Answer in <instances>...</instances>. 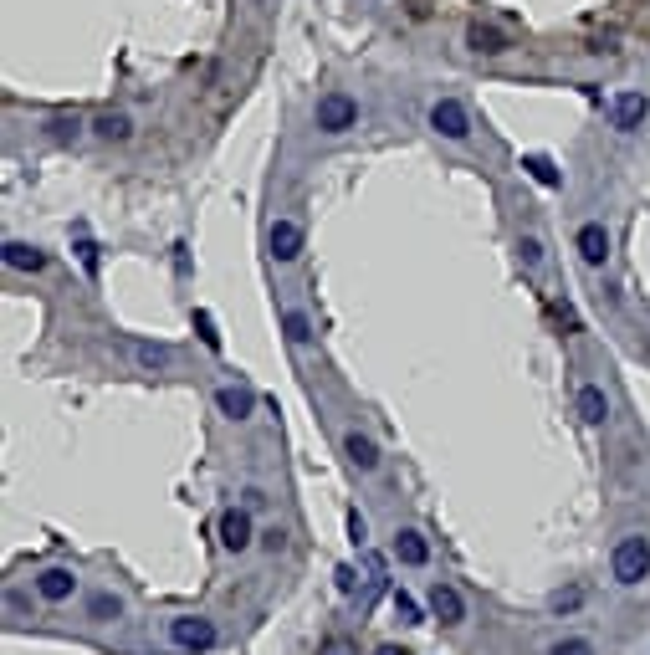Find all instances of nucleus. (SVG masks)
<instances>
[{"mask_svg": "<svg viewBox=\"0 0 650 655\" xmlns=\"http://www.w3.org/2000/svg\"><path fill=\"white\" fill-rule=\"evenodd\" d=\"M610 574H615V584H645V574H650V538L645 533H625L620 543H615V553H610Z\"/></svg>", "mask_w": 650, "mask_h": 655, "instance_id": "f257e3e1", "label": "nucleus"}, {"mask_svg": "<svg viewBox=\"0 0 650 655\" xmlns=\"http://www.w3.org/2000/svg\"><path fill=\"white\" fill-rule=\"evenodd\" d=\"M354 123H359V103L349 93H323L318 98V128L323 134H349Z\"/></svg>", "mask_w": 650, "mask_h": 655, "instance_id": "f03ea898", "label": "nucleus"}, {"mask_svg": "<svg viewBox=\"0 0 650 655\" xmlns=\"http://www.w3.org/2000/svg\"><path fill=\"white\" fill-rule=\"evenodd\" d=\"M169 640H175V650H210L215 640H221V635H215V625L210 620H200V615H180V620H169Z\"/></svg>", "mask_w": 650, "mask_h": 655, "instance_id": "7ed1b4c3", "label": "nucleus"}, {"mask_svg": "<svg viewBox=\"0 0 650 655\" xmlns=\"http://www.w3.org/2000/svg\"><path fill=\"white\" fill-rule=\"evenodd\" d=\"M430 128H436L441 139H471V118H466V108L456 103V98H436L430 103Z\"/></svg>", "mask_w": 650, "mask_h": 655, "instance_id": "20e7f679", "label": "nucleus"}, {"mask_svg": "<svg viewBox=\"0 0 650 655\" xmlns=\"http://www.w3.org/2000/svg\"><path fill=\"white\" fill-rule=\"evenodd\" d=\"M251 538H256L251 507H226V512H221V548H226V553H246Z\"/></svg>", "mask_w": 650, "mask_h": 655, "instance_id": "39448f33", "label": "nucleus"}, {"mask_svg": "<svg viewBox=\"0 0 650 655\" xmlns=\"http://www.w3.org/2000/svg\"><path fill=\"white\" fill-rule=\"evenodd\" d=\"M610 118H615V128H620V134H635V128L650 118V98H645V93H615V103H610Z\"/></svg>", "mask_w": 650, "mask_h": 655, "instance_id": "423d86ee", "label": "nucleus"}, {"mask_svg": "<svg viewBox=\"0 0 650 655\" xmlns=\"http://www.w3.org/2000/svg\"><path fill=\"white\" fill-rule=\"evenodd\" d=\"M425 599H430V615H436L441 625H461V620H466V599H461L451 584H430Z\"/></svg>", "mask_w": 650, "mask_h": 655, "instance_id": "0eeeda50", "label": "nucleus"}, {"mask_svg": "<svg viewBox=\"0 0 650 655\" xmlns=\"http://www.w3.org/2000/svg\"><path fill=\"white\" fill-rule=\"evenodd\" d=\"M36 594L47 599V604H67L77 594V574L72 569H41L36 574Z\"/></svg>", "mask_w": 650, "mask_h": 655, "instance_id": "6e6552de", "label": "nucleus"}, {"mask_svg": "<svg viewBox=\"0 0 650 655\" xmlns=\"http://www.w3.org/2000/svg\"><path fill=\"white\" fill-rule=\"evenodd\" d=\"M267 246H272V261H297L302 256V226L297 221H272Z\"/></svg>", "mask_w": 650, "mask_h": 655, "instance_id": "1a4fd4ad", "label": "nucleus"}, {"mask_svg": "<svg viewBox=\"0 0 650 655\" xmlns=\"http://www.w3.org/2000/svg\"><path fill=\"white\" fill-rule=\"evenodd\" d=\"M215 405H221L226 420H246L256 410V395H251L246 384H221V389H215Z\"/></svg>", "mask_w": 650, "mask_h": 655, "instance_id": "9d476101", "label": "nucleus"}, {"mask_svg": "<svg viewBox=\"0 0 650 655\" xmlns=\"http://www.w3.org/2000/svg\"><path fill=\"white\" fill-rule=\"evenodd\" d=\"M343 456H349L354 471H379V446L369 441L364 430H349V435H343Z\"/></svg>", "mask_w": 650, "mask_h": 655, "instance_id": "9b49d317", "label": "nucleus"}, {"mask_svg": "<svg viewBox=\"0 0 650 655\" xmlns=\"http://www.w3.org/2000/svg\"><path fill=\"white\" fill-rule=\"evenodd\" d=\"M395 558L405 563V569H425V563H430V543H425V533L400 528V533H395Z\"/></svg>", "mask_w": 650, "mask_h": 655, "instance_id": "f8f14e48", "label": "nucleus"}, {"mask_svg": "<svg viewBox=\"0 0 650 655\" xmlns=\"http://www.w3.org/2000/svg\"><path fill=\"white\" fill-rule=\"evenodd\" d=\"M574 405H579V420H584V425H604V420H610V395H604L599 384H584L579 395H574Z\"/></svg>", "mask_w": 650, "mask_h": 655, "instance_id": "ddd939ff", "label": "nucleus"}, {"mask_svg": "<svg viewBox=\"0 0 650 655\" xmlns=\"http://www.w3.org/2000/svg\"><path fill=\"white\" fill-rule=\"evenodd\" d=\"M579 256L589 261V267H604V256H610V231H604L599 221H589L579 231Z\"/></svg>", "mask_w": 650, "mask_h": 655, "instance_id": "4468645a", "label": "nucleus"}, {"mask_svg": "<svg viewBox=\"0 0 650 655\" xmlns=\"http://www.w3.org/2000/svg\"><path fill=\"white\" fill-rule=\"evenodd\" d=\"M6 267L11 272H41V267H47V251L26 246V241H6Z\"/></svg>", "mask_w": 650, "mask_h": 655, "instance_id": "2eb2a0df", "label": "nucleus"}, {"mask_svg": "<svg viewBox=\"0 0 650 655\" xmlns=\"http://www.w3.org/2000/svg\"><path fill=\"white\" fill-rule=\"evenodd\" d=\"M523 169H528V180L543 185V190H558V185H563V174H558V164H553L548 154H523Z\"/></svg>", "mask_w": 650, "mask_h": 655, "instance_id": "dca6fc26", "label": "nucleus"}, {"mask_svg": "<svg viewBox=\"0 0 650 655\" xmlns=\"http://www.w3.org/2000/svg\"><path fill=\"white\" fill-rule=\"evenodd\" d=\"M93 134L108 139V144H123L128 134H134V118H128V113H98L93 118Z\"/></svg>", "mask_w": 650, "mask_h": 655, "instance_id": "f3484780", "label": "nucleus"}, {"mask_svg": "<svg viewBox=\"0 0 650 655\" xmlns=\"http://www.w3.org/2000/svg\"><path fill=\"white\" fill-rule=\"evenodd\" d=\"M128 354H134V364L144 374H164L169 369V348L164 343H128Z\"/></svg>", "mask_w": 650, "mask_h": 655, "instance_id": "a211bd4d", "label": "nucleus"}, {"mask_svg": "<svg viewBox=\"0 0 650 655\" xmlns=\"http://www.w3.org/2000/svg\"><path fill=\"white\" fill-rule=\"evenodd\" d=\"M466 41H471V52H482V57L507 52V36H502L497 26H471V31H466Z\"/></svg>", "mask_w": 650, "mask_h": 655, "instance_id": "6ab92c4d", "label": "nucleus"}, {"mask_svg": "<svg viewBox=\"0 0 650 655\" xmlns=\"http://www.w3.org/2000/svg\"><path fill=\"white\" fill-rule=\"evenodd\" d=\"M123 615V599L118 594H108V589H98L93 599H88V620H98V625H108V620H118Z\"/></svg>", "mask_w": 650, "mask_h": 655, "instance_id": "aec40b11", "label": "nucleus"}, {"mask_svg": "<svg viewBox=\"0 0 650 655\" xmlns=\"http://www.w3.org/2000/svg\"><path fill=\"white\" fill-rule=\"evenodd\" d=\"M282 328H287V343H313V318H308V313L287 308V313H282Z\"/></svg>", "mask_w": 650, "mask_h": 655, "instance_id": "412c9836", "label": "nucleus"}, {"mask_svg": "<svg viewBox=\"0 0 650 655\" xmlns=\"http://www.w3.org/2000/svg\"><path fill=\"white\" fill-rule=\"evenodd\" d=\"M579 604H584V589H558V594L548 599V609H553V615H574Z\"/></svg>", "mask_w": 650, "mask_h": 655, "instance_id": "4be33fe9", "label": "nucleus"}, {"mask_svg": "<svg viewBox=\"0 0 650 655\" xmlns=\"http://www.w3.org/2000/svg\"><path fill=\"white\" fill-rule=\"evenodd\" d=\"M195 333H200V343L210 348V354H221V333H215V318H210V313H195Z\"/></svg>", "mask_w": 650, "mask_h": 655, "instance_id": "5701e85b", "label": "nucleus"}, {"mask_svg": "<svg viewBox=\"0 0 650 655\" xmlns=\"http://www.w3.org/2000/svg\"><path fill=\"white\" fill-rule=\"evenodd\" d=\"M517 251H523V267L528 272H543V241L538 236H523V241H517Z\"/></svg>", "mask_w": 650, "mask_h": 655, "instance_id": "b1692460", "label": "nucleus"}, {"mask_svg": "<svg viewBox=\"0 0 650 655\" xmlns=\"http://www.w3.org/2000/svg\"><path fill=\"white\" fill-rule=\"evenodd\" d=\"M548 655H594V645H589L584 635H569V640H553Z\"/></svg>", "mask_w": 650, "mask_h": 655, "instance_id": "393cba45", "label": "nucleus"}, {"mask_svg": "<svg viewBox=\"0 0 650 655\" xmlns=\"http://www.w3.org/2000/svg\"><path fill=\"white\" fill-rule=\"evenodd\" d=\"M395 615H400L405 625H420V604H415L405 589H395Z\"/></svg>", "mask_w": 650, "mask_h": 655, "instance_id": "a878e982", "label": "nucleus"}, {"mask_svg": "<svg viewBox=\"0 0 650 655\" xmlns=\"http://www.w3.org/2000/svg\"><path fill=\"white\" fill-rule=\"evenodd\" d=\"M349 543H354V548H369V522H364L359 507L349 512Z\"/></svg>", "mask_w": 650, "mask_h": 655, "instance_id": "bb28decb", "label": "nucleus"}, {"mask_svg": "<svg viewBox=\"0 0 650 655\" xmlns=\"http://www.w3.org/2000/svg\"><path fill=\"white\" fill-rule=\"evenodd\" d=\"M77 261H82V267H88V277L98 272V246H93L88 236H77Z\"/></svg>", "mask_w": 650, "mask_h": 655, "instance_id": "cd10ccee", "label": "nucleus"}, {"mask_svg": "<svg viewBox=\"0 0 650 655\" xmlns=\"http://www.w3.org/2000/svg\"><path fill=\"white\" fill-rule=\"evenodd\" d=\"M318 655H359V645L349 640V635H333V640H323V650Z\"/></svg>", "mask_w": 650, "mask_h": 655, "instance_id": "c85d7f7f", "label": "nucleus"}, {"mask_svg": "<svg viewBox=\"0 0 650 655\" xmlns=\"http://www.w3.org/2000/svg\"><path fill=\"white\" fill-rule=\"evenodd\" d=\"M333 579H338V594H354V589H359V574L349 569V563H343V569H338Z\"/></svg>", "mask_w": 650, "mask_h": 655, "instance_id": "c756f323", "label": "nucleus"}, {"mask_svg": "<svg viewBox=\"0 0 650 655\" xmlns=\"http://www.w3.org/2000/svg\"><path fill=\"white\" fill-rule=\"evenodd\" d=\"M77 128H82L77 118H57V123H52V134H57V139H77Z\"/></svg>", "mask_w": 650, "mask_h": 655, "instance_id": "7c9ffc66", "label": "nucleus"}, {"mask_svg": "<svg viewBox=\"0 0 650 655\" xmlns=\"http://www.w3.org/2000/svg\"><path fill=\"white\" fill-rule=\"evenodd\" d=\"M374 655H410V650H400V645H379Z\"/></svg>", "mask_w": 650, "mask_h": 655, "instance_id": "2f4dec72", "label": "nucleus"}]
</instances>
